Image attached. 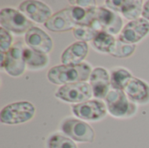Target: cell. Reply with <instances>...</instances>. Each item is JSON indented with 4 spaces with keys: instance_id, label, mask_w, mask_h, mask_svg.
<instances>
[{
    "instance_id": "6da1fadb",
    "label": "cell",
    "mask_w": 149,
    "mask_h": 148,
    "mask_svg": "<svg viewBox=\"0 0 149 148\" xmlns=\"http://www.w3.org/2000/svg\"><path fill=\"white\" fill-rule=\"evenodd\" d=\"M91 66L86 63L77 65H58L47 73L49 81L55 85H69L86 81L91 76Z\"/></svg>"
},
{
    "instance_id": "7a4b0ae2",
    "label": "cell",
    "mask_w": 149,
    "mask_h": 148,
    "mask_svg": "<svg viewBox=\"0 0 149 148\" xmlns=\"http://www.w3.org/2000/svg\"><path fill=\"white\" fill-rule=\"evenodd\" d=\"M35 107L27 101L10 104L4 106L0 113L1 122L7 125H17L24 123L32 119Z\"/></svg>"
},
{
    "instance_id": "3957f363",
    "label": "cell",
    "mask_w": 149,
    "mask_h": 148,
    "mask_svg": "<svg viewBox=\"0 0 149 148\" xmlns=\"http://www.w3.org/2000/svg\"><path fill=\"white\" fill-rule=\"evenodd\" d=\"M105 99L108 112L114 117H130L136 112L135 104L132 102L121 90L113 89L109 91Z\"/></svg>"
},
{
    "instance_id": "277c9868",
    "label": "cell",
    "mask_w": 149,
    "mask_h": 148,
    "mask_svg": "<svg viewBox=\"0 0 149 148\" xmlns=\"http://www.w3.org/2000/svg\"><path fill=\"white\" fill-rule=\"evenodd\" d=\"M122 19L111 10L104 7H96L94 20L91 25L97 31H105L109 34H118L122 28Z\"/></svg>"
},
{
    "instance_id": "5b68a950",
    "label": "cell",
    "mask_w": 149,
    "mask_h": 148,
    "mask_svg": "<svg viewBox=\"0 0 149 148\" xmlns=\"http://www.w3.org/2000/svg\"><path fill=\"white\" fill-rule=\"evenodd\" d=\"M24 49L22 43L18 42L6 53H0L1 55V68L12 77H18L22 75L25 69V61L24 58Z\"/></svg>"
},
{
    "instance_id": "8992f818",
    "label": "cell",
    "mask_w": 149,
    "mask_h": 148,
    "mask_svg": "<svg viewBox=\"0 0 149 148\" xmlns=\"http://www.w3.org/2000/svg\"><path fill=\"white\" fill-rule=\"evenodd\" d=\"M55 96L68 103H84L88 101L93 96V90L89 84L86 82L65 85L58 88Z\"/></svg>"
},
{
    "instance_id": "52a82bcc",
    "label": "cell",
    "mask_w": 149,
    "mask_h": 148,
    "mask_svg": "<svg viewBox=\"0 0 149 148\" xmlns=\"http://www.w3.org/2000/svg\"><path fill=\"white\" fill-rule=\"evenodd\" d=\"M61 131L70 139L78 142L92 143L94 140L93 129L84 121L76 119H65L60 125Z\"/></svg>"
},
{
    "instance_id": "ba28073f",
    "label": "cell",
    "mask_w": 149,
    "mask_h": 148,
    "mask_svg": "<svg viewBox=\"0 0 149 148\" xmlns=\"http://www.w3.org/2000/svg\"><path fill=\"white\" fill-rule=\"evenodd\" d=\"M0 23L3 29L16 34L26 33L33 27V24L23 13L10 8H4L1 10Z\"/></svg>"
},
{
    "instance_id": "9c48e42d",
    "label": "cell",
    "mask_w": 149,
    "mask_h": 148,
    "mask_svg": "<svg viewBox=\"0 0 149 148\" xmlns=\"http://www.w3.org/2000/svg\"><path fill=\"white\" fill-rule=\"evenodd\" d=\"M107 106L100 100L93 99L72 106V113L84 120H100L107 114Z\"/></svg>"
},
{
    "instance_id": "30bf717a",
    "label": "cell",
    "mask_w": 149,
    "mask_h": 148,
    "mask_svg": "<svg viewBox=\"0 0 149 148\" xmlns=\"http://www.w3.org/2000/svg\"><path fill=\"white\" fill-rule=\"evenodd\" d=\"M149 32V22L145 18H138L126 24L119 39L126 44H133L141 41Z\"/></svg>"
},
{
    "instance_id": "8fae6325",
    "label": "cell",
    "mask_w": 149,
    "mask_h": 148,
    "mask_svg": "<svg viewBox=\"0 0 149 148\" xmlns=\"http://www.w3.org/2000/svg\"><path fill=\"white\" fill-rule=\"evenodd\" d=\"M24 40L29 48L43 54L49 53L52 49V40L51 37L38 27L33 26L31 28L25 33Z\"/></svg>"
},
{
    "instance_id": "7c38bea8",
    "label": "cell",
    "mask_w": 149,
    "mask_h": 148,
    "mask_svg": "<svg viewBox=\"0 0 149 148\" xmlns=\"http://www.w3.org/2000/svg\"><path fill=\"white\" fill-rule=\"evenodd\" d=\"M21 13L36 23H45L52 17V10L39 1H24L18 7Z\"/></svg>"
},
{
    "instance_id": "4fadbf2b",
    "label": "cell",
    "mask_w": 149,
    "mask_h": 148,
    "mask_svg": "<svg viewBox=\"0 0 149 148\" xmlns=\"http://www.w3.org/2000/svg\"><path fill=\"white\" fill-rule=\"evenodd\" d=\"M107 6L122 14L126 18L136 20L142 14V1L139 0H107Z\"/></svg>"
},
{
    "instance_id": "5bb4252c",
    "label": "cell",
    "mask_w": 149,
    "mask_h": 148,
    "mask_svg": "<svg viewBox=\"0 0 149 148\" xmlns=\"http://www.w3.org/2000/svg\"><path fill=\"white\" fill-rule=\"evenodd\" d=\"M110 85V77L107 70L98 67L92 72L90 85L93 90V95L96 99H106L109 92Z\"/></svg>"
},
{
    "instance_id": "9a60e30c",
    "label": "cell",
    "mask_w": 149,
    "mask_h": 148,
    "mask_svg": "<svg viewBox=\"0 0 149 148\" xmlns=\"http://www.w3.org/2000/svg\"><path fill=\"white\" fill-rule=\"evenodd\" d=\"M124 92L134 103L147 104L149 102V86L141 79L132 77L126 85Z\"/></svg>"
},
{
    "instance_id": "2e32d148",
    "label": "cell",
    "mask_w": 149,
    "mask_h": 148,
    "mask_svg": "<svg viewBox=\"0 0 149 148\" xmlns=\"http://www.w3.org/2000/svg\"><path fill=\"white\" fill-rule=\"evenodd\" d=\"M88 53V45L86 42L79 41L71 44L61 56V62L65 65H77L82 64Z\"/></svg>"
},
{
    "instance_id": "e0dca14e",
    "label": "cell",
    "mask_w": 149,
    "mask_h": 148,
    "mask_svg": "<svg viewBox=\"0 0 149 148\" xmlns=\"http://www.w3.org/2000/svg\"><path fill=\"white\" fill-rule=\"evenodd\" d=\"M45 26L51 31L62 32L73 30L75 24L71 20L67 9H65L52 15L45 23Z\"/></svg>"
},
{
    "instance_id": "ac0fdd59",
    "label": "cell",
    "mask_w": 149,
    "mask_h": 148,
    "mask_svg": "<svg viewBox=\"0 0 149 148\" xmlns=\"http://www.w3.org/2000/svg\"><path fill=\"white\" fill-rule=\"evenodd\" d=\"M95 8L96 7L83 8L79 6H72L67 8V11L71 20L75 24V26H91L94 20Z\"/></svg>"
},
{
    "instance_id": "d6986e66",
    "label": "cell",
    "mask_w": 149,
    "mask_h": 148,
    "mask_svg": "<svg viewBox=\"0 0 149 148\" xmlns=\"http://www.w3.org/2000/svg\"><path fill=\"white\" fill-rule=\"evenodd\" d=\"M24 58L27 66L32 70L44 68L49 61L46 54L38 52L29 47L24 49Z\"/></svg>"
},
{
    "instance_id": "ffe728a7",
    "label": "cell",
    "mask_w": 149,
    "mask_h": 148,
    "mask_svg": "<svg viewBox=\"0 0 149 148\" xmlns=\"http://www.w3.org/2000/svg\"><path fill=\"white\" fill-rule=\"evenodd\" d=\"M133 76L131 73L123 69V68H116L113 69L111 72V77H110V83L113 89L115 90H121L124 91V88L129 79Z\"/></svg>"
},
{
    "instance_id": "44dd1931",
    "label": "cell",
    "mask_w": 149,
    "mask_h": 148,
    "mask_svg": "<svg viewBox=\"0 0 149 148\" xmlns=\"http://www.w3.org/2000/svg\"><path fill=\"white\" fill-rule=\"evenodd\" d=\"M115 41L116 40L113 35L105 31H99L95 38L93 40V45L96 50L101 52L110 53V50L113 46Z\"/></svg>"
},
{
    "instance_id": "7402d4cb",
    "label": "cell",
    "mask_w": 149,
    "mask_h": 148,
    "mask_svg": "<svg viewBox=\"0 0 149 148\" xmlns=\"http://www.w3.org/2000/svg\"><path fill=\"white\" fill-rule=\"evenodd\" d=\"M135 51V45L126 44L121 42L120 39L116 40L113 46L110 50V54L115 58H124L131 56Z\"/></svg>"
},
{
    "instance_id": "603a6c76",
    "label": "cell",
    "mask_w": 149,
    "mask_h": 148,
    "mask_svg": "<svg viewBox=\"0 0 149 148\" xmlns=\"http://www.w3.org/2000/svg\"><path fill=\"white\" fill-rule=\"evenodd\" d=\"M48 148H77L76 144L64 135L56 133L52 134L47 140Z\"/></svg>"
},
{
    "instance_id": "cb8c5ba5",
    "label": "cell",
    "mask_w": 149,
    "mask_h": 148,
    "mask_svg": "<svg viewBox=\"0 0 149 148\" xmlns=\"http://www.w3.org/2000/svg\"><path fill=\"white\" fill-rule=\"evenodd\" d=\"M72 31H73L74 37L82 42H86L91 40L93 41L99 32L91 26H84V25H76Z\"/></svg>"
},
{
    "instance_id": "d4e9b609",
    "label": "cell",
    "mask_w": 149,
    "mask_h": 148,
    "mask_svg": "<svg viewBox=\"0 0 149 148\" xmlns=\"http://www.w3.org/2000/svg\"><path fill=\"white\" fill-rule=\"evenodd\" d=\"M12 38L8 31L1 27L0 29V51L6 53L11 47Z\"/></svg>"
},
{
    "instance_id": "484cf974",
    "label": "cell",
    "mask_w": 149,
    "mask_h": 148,
    "mask_svg": "<svg viewBox=\"0 0 149 148\" xmlns=\"http://www.w3.org/2000/svg\"><path fill=\"white\" fill-rule=\"evenodd\" d=\"M71 3H76L79 7L83 8H90V7H96L95 1H71Z\"/></svg>"
},
{
    "instance_id": "4316f807",
    "label": "cell",
    "mask_w": 149,
    "mask_h": 148,
    "mask_svg": "<svg viewBox=\"0 0 149 148\" xmlns=\"http://www.w3.org/2000/svg\"><path fill=\"white\" fill-rule=\"evenodd\" d=\"M142 17L143 18L149 20V1H146L145 3L143 4V9H142Z\"/></svg>"
}]
</instances>
